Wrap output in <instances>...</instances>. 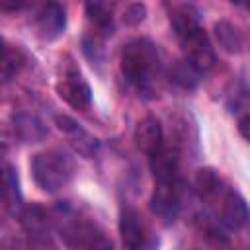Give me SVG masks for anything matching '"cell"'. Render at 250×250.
<instances>
[{
    "mask_svg": "<svg viewBox=\"0 0 250 250\" xmlns=\"http://www.w3.org/2000/svg\"><path fill=\"white\" fill-rule=\"evenodd\" d=\"M35 25H37V31L43 39H47V41L57 39L66 27V10H64V6L57 0L43 2V6L37 10Z\"/></svg>",
    "mask_w": 250,
    "mask_h": 250,
    "instance_id": "cell-7",
    "label": "cell"
},
{
    "mask_svg": "<svg viewBox=\"0 0 250 250\" xmlns=\"http://www.w3.org/2000/svg\"><path fill=\"white\" fill-rule=\"evenodd\" d=\"M221 189V178L213 168H201L195 174V191L201 199H211Z\"/></svg>",
    "mask_w": 250,
    "mask_h": 250,
    "instance_id": "cell-20",
    "label": "cell"
},
{
    "mask_svg": "<svg viewBox=\"0 0 250 250\" xmlns=\"http://www.w3.org/2000/svg\"><path fill=\"white\" fill-rule=\"evenodd\" d=\"M145 16H146V6L141 4V2H135V4H131V6L127 8L123 20H125V23H129V25H137V23H141V21L145 20Z\"/></svg>",
    "mask_w": 250,
    "mask_h": 250,
    "instance_id": "cell-22",
    "label": "cell"
},
{
    "mask_svg": "<svg viewBox=\"0 0 250 250\" xmlns=\"http://www.w3.org/2000/svg\"><path fill=\"white\" fill-rule=\"evenodd\" d=\"M178 150L168 146V145H160L158 148H154L152 152H148V164H150V172L154 176V182H168V180H176L178 176Z\"/></svg>",
    "mask_w": 250,
    "mask_h": 250,
    "instance_id": "cell-9",
    "label": "cell"
},
{
    "mask_svg": "<svg viewBox=\"0 0 250 250\" xmlns=\"http://www.w3.org/2000/svg\"><path fill=\"white\" fill-rule=\"evenodd\" d=\"M135 145L137 148H141L143 152H152L154 148H158L164 141H162V125L156 117H145L137 123L135 133H133Z\"/></svg>",
    "mask_w": 250,
    "mask_h": 250,
    "instance_id": "cell-14",
    "label": "cell"
},
{
    "mask_svg": "<svg viewBox=\"0 0 250 250\" xmlns=\"http://www.w3.org/2000/svg\"><path fill=\"white\" fill-rule=\"evenodd\" d=\"M182 207L180 199V188L176 180L168 182H154V191L150 195V209L152 213L162 219L164 223H172Z\"/></svg>",
    "mask_w": 250,
    "mask_h": 250,
    "instance_id": "cell-6",
    "label": "cell"
},
{
    "mask_svg": "<svg viewBox=\"0 0 250 250\" xmlns=\"http://www.w3.org/2000/svg\"><path fill=\"white\" fill-rule=\"evenodd\" d=\"M121 72L123 76L143 92H148L160 72V55L152 41L133 39L121 51Z\"/></svg>",
    "mask_w": 250,
    "mask_h": 250,
    "instance_id": "cell-1",
    "label": "cell"
},
{
    "mask_svg": "<svg viewBox=\"0 0 250 250\" xmlns=\"http://www.w3.org/2000/svg\"><path fill=\"white\" fill-rule=\"evenodd\" d=\"M21 227L31 238H43L51 230V217L41 205H27L21 209Z\"/></svg>",
    "mask_w": 250,
    "mask_h": 250,
    "instance_id": "cell-15",
    "label": "cell"
},
{
    "mask_svg": "<svg viewBox=\"0 0 250 250\" xmlns=\"http://www.w3.org/2000/svg\"><path fill=\"white\" fill-rule=\"evenodd\" d=\"M234 4H238V6H246L248 4V0H232Z\"/></svg>",
    "mask_w": 250,
    "mask_h": 250,
    "instance_id": "cell-25",
    "label": "cell"
},
{
    "mask_svg": "<svg viewBox=\"0 0 250 250\" xmlns=\"http://www.w3.org/2000/svg\"><path fill=\"white\" fill-rule=\"evenodd\" d=\"M180 43H182L186 61L199 74L201 72H207L215 64V51H213L211 41H209V37H207V33H205L203 27L193 29L191 33H188L186 37H182Z\"/></svg>",
    "mask_w": 250,
    "mask_h": 250,
    "instance_id": "cell-4",
    "label": "cell"
},
{
    "mask_svg": "<svg viewBox=\"0 0 250 250\" xmlns=\"http://www.w3.org/2000/svg\"><path fill=\"white\" fill-rule=\"evenodd\" d=\"M0 201L6 209L16 211L21 207V193L20 184L14 168L6 162H0Z\"/></svg>",
    "mask_w": 250,
    "mask_h": 250,
    "instance_id": "cell-16",
    "label": "cell"
},
{
    "mask_svg": "<svg viewBox=\"0 0 250 250\" xmlns=\"http://www.w3.org/2000/svg\"><path fill=\"white\" fill-rule=\"evenodd\" d=\"M172 80H174L178 86L191 90V88H195L197 82H199V72L184 59V61H178V62L174 64V68H172Z\"/></svg>",
    "mask_w": 250,
    "mask_h": 250,
    "instance_id": "cell-21",
    "label": "cell"
},
{
    "mask_svg": "<svg viewBox=\"0 0 250 250\" xmlns=\"http://www.w3.org/2000/svg\"><path fill=\"white\" fill-rule=\"evenodd\" d=\"M55 121H57V127L66 135L68 143L72 145V148L78 154H82L86 158H92L98 152L100 141L92 133H88L80 123H76L72 117H68V115H57Z\"/></svg>",
    "mask_w": 250,
    "mask_h": 250,
    "instance_id": "cell-8",
    "label": "cell"
},
{
    "mask_svg": "<svg viewBox=\"0 0 250 250\" xmlns=\"http://www.w3.org/2000/svg\"><path fill=\"white\" fill-rule=\"evenodd\" d=\"M23 64V55L18 47L10 45L4 37H0V82L12 80Z\"/></svg>",
    "mask_w": 250,
    "mask_h": 250,
    "instance_id": "cell-17",
    "label": "cell"
},
{
    "mask_svg": "<svg viewBox=\"0 0 250 250\" xmlns=\"http://www.w3.org/2000/svg\"><path fill=\"white\" fill-rule=\"evenodd\" d=\"M37 0H0V10L4 12H23L31 8Z\"/></svg>",
    "mask_w": 250,
    "mask_h": 250,
    "instance_id": "cell-23",
    "label": "cell"
},
{
    "mask_svg": "<svg viewBox=\"0 0 250 250\" xmlns=\"http://www.w3.org/2000/svg\"><path fill=\"white\" fill-rule=\"evenodd\" d=\"M31 174L35 184L43 191L55 193L70 182L74 174V164L61 150H45L37 152L31 158Z\"/></svg>",
    "mask_w": 250,
    "mask_h": 250,
    "instance_id": "cell-2",
    "label": "cell"
},
{
    "mask_svg": "<svg viewBox=\"0 0 250 250\" xmlns=\"http://www.w3.org/2000/svg\"><path fill=\"white\" fill-rule=\"evenodd\" d=\"M119 234H121V242L127 248H141L145 246V238H146V230L145 225L141 221V215L133 209V207H123L121 215H119Z\"/></svg>",
    "mask_w": 250,
    "mask_h": 250,
    "instance_id": "cell-10",
    "label": "cell"
},
{
    "mask_svg": "<svg viewBox=\"0 0 250 250\" xmlns=\"http://www.w3.org/2000/svg\"><path fill=\"white\" fill-rule=\"evenodd\" d=\"M215 37L227 53H240L244 49V35L230 21H225V20L217 21L215 23Z\"/></svg>",
    "mask_w": 250,
    "mask_h": 250,
    "instance_id": "cell-19",
    "label": "cell"
},
{
    "mask_svg": "<svg viewBox=\"0 0 250 250\" xmlns=\"http://www.w3.org/2000/svg\"><path fill=\"white\" fill-rule=\"evenodd\" d=\"M57 94L74 109H86L92 102V92L84 76L74 64H66L57 78Z\"/></svg>",
    "mask_w": 250,
    "mask_h": 250,
    "instance_id": "cell-3",
    "label": "cell"
},
{
    "mask_svg": "<svg viewBox=\"0 0 250 250\" xmlns=\"http://www.w3.org/2000/svg\"><path fill=\"white\" fill-rule=\"evenodd\" d=\"M88 23L96 29V35H111L113 29V4L109 0H86L84 6Z\"/></svg>",
    "mask_w": 250,
    "mask_h": 250,
    "instance_id": "cell-11",
    "label": "cell"
},
{
    "mask_svg": "<svg viewBox=\"0 0 250 250\" xmlns=\"http://www.w3.org/2000/svg\"><path fill=\"white\" fill-rule=\"evenodd\" d=\"M61 236L70 248H111V242L98 230L94 225L86 221H68L61 227Z\"/></svg>",
    "mask_w": 250,
    "mask_h": 250,
    "instance_id": "cell-5",
    "label": "cell"
},
{
    "mask_svg": "<svg viewBox=\"0 0 250 250\" xmlns=\"http://www.w3.org/2000/svg\"><path fill=\"white\" fill-rule=\"evenodd\" d=\"M221 221L229 229H242L248 221V205L244 197L236 191H227L223 197V207H221Z\"/></svg>",
    "mask_w": 250,
    "mask_h": 250,
    "instance_id": "cell-13",
    "label": "cell"
},
{
    "mask_svg": "<svg viewBox=\"0 0 250 250\" xmlns=\"http://www.w3.org/2000/svg\"><path fill=\"white\" fill-rule=\"evenodd\" d=\"M170 23L174 27V33L178 35V39L186 37L188 33H191L193 29L201 27V21H199V14L193 6L189 4H184V6H178L172 16H170Z\"/></svg>",
    "mask_w": 250,
    "mask_h": 250,
    "instance_id": "cell-18",
    "label": "cell"
},
{
    "mask_svg": "<svg viewBox=\"0 0 250 250\" xmlns=\"http://www.w3.org/2000/svg\"><path fill=\"white\" fill-rule=\"evenodd\" d=\"M238 129H240V135L244 139H248V115H244L240 121H238Z\"/></svg>",
    "mask_w": 250,
    "mask_h": 250,
    "instance_id": "cell-24",
    "label": "cell"
},
{
    "mask_svg": "<svg viewBox=\"0 0 250 250\" xmlns=\"http://www.w3.org/2000/svg\"><path fill=\"white\" fill-rule=\"evenodd\" d=\"M12 127H14V135L21 141V143H39L45 135H47V127L45 123L27 111H18L12 117Z\"/></svg>",
    "mask_w": 250,
    "mask_h": 250,
    "instance_id": "cell-12",
    "label": "cell"
}]
</instances>
